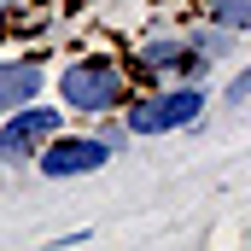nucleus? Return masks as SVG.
<instances>
[{
  "instance_id": "obj_1",
  "label": "nucleus",
  "mask_w": 251,
  "mask_h": 251,
  "mask_svg": "<svg viewBox=\"0 0 251 251\" xmlns=\"http://www.w3.org/2000/svg\"><path fill=\"white\" fill-rule=\"evenodd\" d=\"M59 105L76 117H105L128 105V70L105 53H82L59 70Z\"/></svg>"
},
{
  "instance_id": "obj_2",
  "label": "nucleus",
  "mask_w": 251,
  "mask_h": 251,
  "mask_svg": "<svg viewBox=\"0 0 251 251\" xmlns=\"http://www.w3.org/2000/svg\"><path fill=\"white\" fill-rule=\"evenodd\" d=\"M199 117H204V82H170L158 94H128V111H123L134 140H158V134L193 128Z\"/></svg>"
},
{
  "instance_id": "obj_3",
  "label": "nucleus",
  "mask_w": 251,
  "mask_h": 251,
  "mask_svg": "<svg viewBox=\"0 0 251 251\" xmlns=\"http://www.w3.org/2000/svg\"><path fill=\"white\" fill-rule=\"evenodd\" d=\"M59 128H64V111L59 105H41V100L6 111V117H0V164H6V170H12V164H35V152H41Z\"/></svg>"
},
{
  "instance_id": "obj_4",
  "label": "nucleus",
  "mask_w": 251,
  "mask_h": 251,
  "mask_svg": "<svg viewBox=\"0 0 251 251\" xmlns=\"http://www.w3.org/2000/svg\"><path fill=\"white\" fill-rule=\"evenodd\" d=\"M117 152L88 128V134H53L41 152H35V176H47V181H76V176H94V170H105Z\"/></svg>"
},
{
  "instance_id": "obj_5",
  "label": "nucleus",
  "mask_w": 251,
  "mask_h": 251,
  "mask_svg": "<svg viewBox=\"0 0 251 251\" xmlns=\"http://www.w3.org/2000/svg\"><path fill=\"white\" fill-rule=\"evenodd\" d=\"M134 70L140 76H164V82H210L216 64L204 59L187 35H146L134 47Z\"/></svg>"
},
{
  "instance_id": "obj_6",
  "label": "nucleus",
  "mask_w": 251,
  "mask_h": 251,
  "mask_svg": "<svg viewBox=\"0 0 251 251\" xmlns=\"http://www.w3.org/2000/svg\"><path fill=\"white\" fill-rule=\"evenodd\" d=\"M41 88H47L41 59H0V117L29 105V100H41Z\"/></svg>"
},
{
  "instance_id": "obj_7",
  "label": "nucleus",
  "mask_w": 251,
  "mask_h": 251,
  "mask_svg": "<svg viewBox=\"0 0 251 251\" xmlns=\"http://www.w3.org/2000/svg\"><path fill=\"white\" fill-rule=\"evenodd\" d=\"M187 41H193V47H199L210 64H222V59H234V47H240V29H228V24L204 18L199 29H187Z\"/></svg>"
},
{
  "instance_id": "obj_8",
  "label": "nucleus",
  "mask_w": 251,
  "mask_h": 251,
  "mask_svg": "<svg viewBox=\"0 0 251 251\" xmlns=\"http://www.w3.org/2000/svg\"><path fill=\"white\" fill-rule=\"evenodd\" d=\"M204 18H216V24H228V29L251 35V0H210V6H204Z\"/></svg>"
},
{
  "instance_id": "obj_9",
  "label": "nucleus",
  "mask_w": 251,
  "mask_h": 251,
  "mask_svg": "<svg viewBox=\"0 0 251 251\" xmlns=\"http://www.w3.org/2000/svg\"><path fill=\"white\" fill-rule=\"evenodd\" d=\"M222 100H228V111H240V105H251V64H240V70L228 76V88H222Z\"/></svg>"
},
{
  "instance_id": "obj_10",
  "label": "nucleus",
  "mask_w": 251,
  "mask_h": 251,
  "mask_svg": "<svg viewBox=\"0 0 251 251\" xmlns=\"http://www.w3.org/2000/svg\"><path fill=\"white\" fill-rule=\"evenodd\" d=\"M0 187H6V164H0Z\"/></svg>"
},
{
  "instance_id": "obj_11",
  "label": "nucleus",
  "mask_w": 251,
  "mask_h": 251,
  "mask_svg": "<svg viewBox=\"0 0 251 251\" xmlns=\"http://www.w3.org/2000/svg\"><path fill=\"white\" fill-rule=\"evenodd\" d=\"M6 6H12V0H0V12H6Z\"/></svg>"
}]
</instances>
